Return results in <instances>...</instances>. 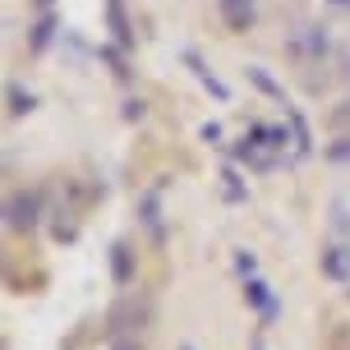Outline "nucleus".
Here are the masks:
<instances>
[{"label": "nucleus", "instance_id": "obj_25", "mask_svg": "<svg viewBox=\"0 0 350 350\" xmlns=\"http://www.w3.org/2000/svg\"><path fill=\"white\" fill-rule=\"evenodd\" d=\"M249 350H267V346H262V336H254V341H249Z\"/></svg>", "mask_w": 350, "mask_h": 350}, {"label": "nucleus", "instance_id": "obj_3", "mask_svg": "<svg viewBox=\"0 0 350 350\" xmlns=\"http://www.w3.org/2000/svg\"><path fill=\"white\" fill-rule=\"evenodd\" d=\"M42 208H46L42 189H14L10 203H5V226L14 230V235H28V230H37V221H42Z\"/></svg>", "mask_w": 350, "mask_h": 350}, {"label": "nucleus", "instance_id": "obj_11", "mask_svg": "<svg viewBox=\"0 0 350 350\" xmlns=\"http://www.w3.org/2000/svg\"><path fill=\"white\" fill-rule=\"evenodd\" d=\"M139 217H143V226L152 230L157 240H166V226H161V193H157V189H148V193L139 198Z\"/></svg>", "mask_w": 350, "mask_h": 350}, {"label": "nucleus", "instance_id": "obj_28", "mask_svg": "<svg viewBox=\"0 0 350 350\" xmlns=\"http://www.w3.org/2000/svg\"><path fill=\"white\" fill-rule=\"evenodd\" d=\"M180 350H193V346H189V341H185V346H180Z\"/></svg>", "mask_w": 350, "mask_h": 350}, {"label": "nucleus", "instance_id": "obj_4", "mask_svg": "<svg viewBox=\"0 0 350 350\" xmlns=\"http://www.w3.org/2000/svg\"><path fill=\"white\" fill-rule=\"evenodd\" d=\"M245 304L258 314V327H272L281 318V299L272 295V286L262 277H245Z\"/></svg>", "mask_w": 350, "mask_h": 350}, {"label": "nucleus", "instance_id": "obj_13", "mask_svg": "<svg viewBox=\"0 0 350 350\" xmlns=\"http://www.w3.org/2000/svg\"><path fill=\"white\" fill-rule=\"evenodd\" d=\"M249 83L258 88V92H267V97H272V102L291 106V102H286V92H281V88H277V79H272V74L262 70V65H249Z\"/></svg>", "mask_w": 350, "mask_h": 350}, {"label": "nucleus", "instance_id": "obj_12", "mask_svg": "<svg viewBox=\"0 0 350 350\" xmlns=\"http://www.w3.org/2000/svg\"><path fill=\"white\" fill-rule=\"evenodd\" d=\"M286 111V124H291V134H295V161L309 157L314 152V134H309V124H304V116H299L295 106H281Z\"/></svg>", "mask_w": 350, "mask_h": 350}, {"label": "nucleus", "instance_id": "obj_17", "mask_svg": "<svg viewBox=\"0 0 350 350\" xmlns=\"http://www.w3.org/2000/svg\"><path fill=\"white\" fill-rule=\"evenodd\" d=\"M124 46H102V60L106 65H111V74H116V79H120V83H129V79H134V74H129V65H124Z\"/></svg>", "mask_w": 350, "mask_h": 350}, {"label": "nucleus", "instance_id": "obj_1", "mask_svg": "<svg viewBox=\"0 0 350 350\" xmlns=\"http://www.w3.org/2000/svg\"><path fill=\"white\" fill-rule=\"evenodd\" d=\"M230 157L249 171H277L286 157L295 161V134H291V124H249L230 143Z\"/></svg>", "mask_w": 350, "mask_h": 350}, {"label": "nucleus", "instance_id": "obj_8", "mask_svg": "<svg viewBox=\"0 0 350 350\" xmlns=\"http://www.w3.org/2000/svg\"><path fill=\"white\" fill-rule=\"evenodd\" d=\"M291 51H295L299 60H309V65H314V60L327 55V33H323V28H304V33L291 42Z\"/></svg>", "mask_w": 350, "mask_h": 350}, {"label": "nucleus", "instance_id": "obj_19", "mask_svg": "<svg viewBox=\"0 0 350 350\" xmlns=\"http://www.w3.org/2000/svg\"><path fill=\"white\" fill-rule=\"evenodd\" d=\"M327 157H332V161H350V134H346V139H336L332 148H327Z\"/></svg>", "mask_w": 350, "mask_h": 350}, {"label": "nucleus", "instance_id": "obj_24", "mask_svg": "<svg viewBox=\"0 0 350 350\" xmlns=\"http://www.w3.org/2000/svg\"><path fill=\"white\" fill-rule=\"evenodd\" d=\"M341 79H346V83H350V51L341 55Z\"/></svg>", "mask_w": 350, "mask_h": 350}, {"label": "nucleus", "instance_id": "obj_5", "mask_svg": "<svg viewBox=\"0 0 350 350\" xmlns=\"http://www.w3.org/2000/svg\"><path fill=\"white\" fill-rule=\"evenodd\" d=\"M134 272H139L134 245H129V240H116V245H111V281L124 291V286H134Z\"/></svg>", "mask_w": 350, "mask_h": 350}, {"label": "nucleus", "instance_id": "obj_18", "mask_svg": "<svg viewBox=\"0 0 350 350\" xmlns=\"http://www.w3.org/2000/svg\"><path fill=\"white\" fill-rule=\"evenodd\" d=\"M235 272H240V277H258V258L240 249V254H235Z\"/></svg>", "mask_w": 350, "mask_h": 350}, {"label": "nucleus", "instance_id": "obj_15", "mask_svg": "<svg viewBox=\"0 0 350 350\" xmlns=\"http://www.w3.org/2000/svg\"><path fill=\"white\" fill-rule=\"evenodd\" d=\"M5 102H10V116H28V111L37 106V97H33V92H23L18 83H10V88H5Z\"/></svg>", "mask_w": 350, "mask_h": 350}, {"label": "nucleus", "instance_id": "obj_9", "mask_svg": "<svg viewBox=\"0 0 350 350\" xmlns=\"http://www.w3.org/2000/svg\"><path fill=\"white\" fill-rule=\"evenodd\" d=\"M185 65H189V70H193V79H198V83L208 88V92L217 97V102H230V88L221 83V79H217V74H212L208 65H203V55H198V51H185Z\"/></svg>", "mask_w": 350, "mask_h": 350}, {"label": "nucleus", "instance_id": "obj_20", "mask_svg": "<svg viewBox=\"0 0 350 350\" xmlns=\"http://www.w3.org/2000/svg\"><path fill=\"white\" fill-rule=\"evenodd\" d=\"M332 120H336V129H350V102H341L332 111Z\"/></svg>", "mask_w": 350, "mask_h": 350}, {"label": "nucleus", "instance_id": "obj_27", "mask_svg": "<svg viewBox=\"0 0 350 350\" xmlns=\"http://www.w3.org/2000/svg\"><path fill=\"white\" fill-rule=\"evenodd\" d=\"M336 5H346V10H350V0H336Z\"/></svg>", "mask_w": 350, "mask_h": 350}, {"label": "nucleus", "instance_id": "obj_21", "mask_svg": "<svg viewBox=\"0 0 350 350\" xmlns=\"http://www.w3.org/2000/svg\"><path fill=\"white\" fill-rule=\"evenodd\" d=\"M111 350H143L139 336H124V341H111Z\"/></svg>", "mask_w": 350, "mask_h": 350}, {"label": "nucleus", "instance_id": "obj_16", "mask_svg": "<svg viewBox=\"0 0 350 350\" xmlns=\"http://www.w3.org/2000/svg\"><path fill=\"white\" fill-rule=\"evenodd\" d=\"M221 189H226L230 203H245V198H249L245 185H240V171H235V166H221Z\"/></svg>", "mask_w": 350, "mask_h": 350}, {"label": "nucleus", "instance_id": "obj_22", "mask_svg": "<svg viewBox=\"0 0 350 350\" xmlns=\"http://www.w3.org/2000/svg\"><path fill=\"white\" fill-rule=\"evenodd\" d=\"M124 120H143V102H124Z\"/></svg>", "mask_w": 350, "mask_h": 350}, {"label": "nucleus", "instance_id": "obj_14", "mask_svg": "<svg viewBox=\"0 0 350 350\" xmlns=\"http://www.w3.org/2000/svg\"><path fill=\"white\" fill-rule=\"evenodd\" d=\"M51 37H55V14H42L33 23V37H28V51H46V46H51Z\"/></svg>", "mask_w": 350, "mask_h": 350}, {"label": "nucleus", "instance_id": "obj_23", "mask_svg": "<svg viewBox=\"0 0 350 350\" xmlns=\"http://www.w3.org/2000/svg\"><path fill=\"white\" fill-rule=\"evenodd\" d=\"M203 139H208V143H221V124H203Z\"/></svg>", "mask_w": 350, "mask_h": 350}, {"label": "nucleus", "instance_id": "obj_7", "mask_svg": "<svg viewBox=\"0 0 350 350\" xmlns=\"http://www.w3.org/2000/svg\"><path fill=\"white\" fill-rule=\"evenodd\" d=\"M318 267H323L327 281H346L350 286V249L346 245H327L323 254H318Z\"/></svg>", "mask_w": 350, "mask_h": 350}, {"label": "nucleus", "instance_id": "obj_6", "mask_svg": "<svg viewBox=\"0 0 350 350\" xmlns=\"http://www.w3.org/2000/svg\"><path fill=\"white\" fill-rule=\"evenodd\" d=\"M217 10H221L230 33H249L258 18V0H217Z\"/></svg>", "mask_w": 350, "mask_h": 350}, {"label": "nucleus", "instance_id": "obj_26", "mask_svg": "<svg viewBox=\"0 0 350 350\" xmlns=\"http://www.w3.org/2000/svg\"><path fill=\"white\" fill-rule=\"evenodd\" d=\"M37 5H42V10H51V0H37Z\"/></svg>", "mask_w": 350, "mask_h": 350}, {"label": "nucleus", "instance_id": "obj_2", "mask_svg": "<svg viewBox=\"0 0 350 350\" xmlns=\"http://www.w3.org/2000/svg\"><path fill=\"white\" fill-rule=\"evenodd\" d=\"M148 323H152V299L148 295H124L106 309L102 336H106V346H111V341H124V336H143Z\"/></svg>", "mask_w": 350, "mask_h": 350}, {"label": "nucleus", "instance_id": "obj_10", "mask_svg": "<svg viewBox=\"0 0 350 350\" xmlns=\"http://www.w3.org/2000/svg\"><path fill=\"white\" fill-rule=\"evenodd\" d=\"M106 23H111V33H116V46H134V23L124 14V0H106Z\"/></svg>", "mask_w": 350, "mask_h": 350}]
</instances>
